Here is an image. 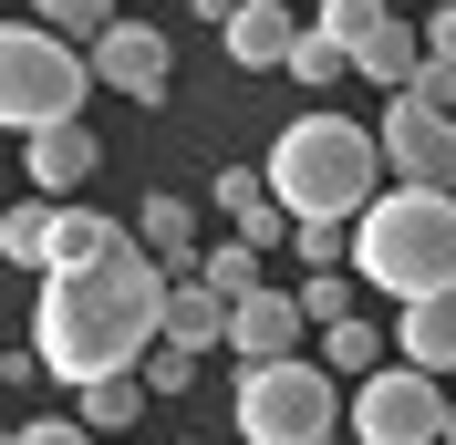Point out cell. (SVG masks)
Segmentation results:
<instances>
[{"instance_id": "1", "label": "cell", "mask_w": 456, "mask_h": 445, "mask_svg": "<svg viewBox=\"0 0 456 445\" xmlns=\"http://www.w3.org/2000/svg\"><path fill=\"white\" fill-rule=\"evenodd\" d=\"M167 290L176 279L156 270L145 249L104 259V270H53L42 301H31V352L53 384H114V373H145L156 342H167Z\"/></svg>"}, {"instance_id": "2", "label": "cell", "mask_w": 456, "mask_h": 445, "mask_svg": "<svg viewBox=\"0 0 456 445\" xmlns=\"http://www.w3.org/2000/svg\"><path fill=\"white\" fill-rule=\"evenodd\" d=\"M270 187H281V207L301 228L332 218V228H363V207L384 197V135L373 125H353V114H290L281 145H270Z\"/></svg>"}, {"instance_id": "3", "label": "cell", "mask_w": 456, "mask_h": 445, "mask_svg": "<svg viewBox=\"0 0 456 445\" xmlns=\"http://www.w3.org/2000/svg\"><path fill=\"white\" fill-rule=\"evenodd\" d=\"M353 279L395 301H446L456 290V187H384L353 228Z\"/></svg>"}, {"instance_id": "4", "label": "cell", "mask_w": 456, "mask_h": 445, "mask_svg": "<svg viewBox=\"0 0 456 445\" xmlns=\"http://www.w3.org/2000/svg\"><path fill=\"white\" fill-rule=\"evenodd\" d=\"M84 84H94V53H73L62 31H42V21L0 31V125L21 145L53 135V125H84Z\"/></svg>"}, {"instance_id": "5", "label": "cell", "mask_w": 456, "mask_h": 445, "mask_svg": "<svg viewBox=\"0 0 456 445\" xmlns=\"http://www.w3.org/2000/svg\"><path fill=\"white\" fill-rule=\"evenodd\" d=\"M332 425H353V404L332 393L322 362H249L239 373V445H332Z\"/></svg>"}, {"instance_id": "6", "label": "cell", "mask_w": 456, "mask_h": 445, "mask_svg": "<svg viewBox=\"0 0 456 445\" xmlns=\"http://www.w3.org/2000/svg\"><path fill=\"white\" fill-rule=\"evenodd\" d=\"M446 435H456V404L436 373L384 362L373 384H353V445H446Z\"/></svg>"}, {"instance_id": "7", "label": "cell", "mask_w": 456, "mask_h": 445, "mask_svg": "<svg viewBox=\"0 0 456 445\" xmlns=\"http://www.w3.org/2000/svg\"><path fill=\"white\" fill-rule=\"evenodd\" d=\"M373 135H384V166H395V187H456V114H426L415 93H395Z\"/></svg>"}, {"instance_id": "8", "label": "cell", "mask_w": 456, "mask_h": 445, "mask_svg": "<svg viewBox=\"0 0 456 445\" xmlns=\"http://www.w3.org/2000/svg\"><path fill=\"white\" fill-rule=\"evenodd\" d=\"M94 84L125 93V104H167V84H176V42H167L156 21H114L104 42H94Z\"/></svg>"}, {"instance_id": "9", "label": "cell", "mask_w": 456, "mask_h": 445, "mask_svg": "<svg viewBox=\"0 0 456 445\" xmlns=\"http://www.w3.org/2000/svg\"><path fill=\"white\" fill-rule=\"evenodd\" d=\"M301 332H312L301 290H249V301L228 311V352H239V373H249V362H301Z\"/></svg>"}, {"instance_id": "10", "label": "cell", "mask_w": 456, "mask_h": 445, "mask_svg": "<svg viewBox=\"0 0 456 445\" xmlns=\"http://www.w3.org/2000/svg\"><path fill=\"white\" fill-rule=\"evenodd\" d=\"M31 197H53V207H73V187H94V166H104V135L94 125H53V135H31Z\"/></svg>"}, {"instance_id": "11", "label": "cell", "mask_w": 456, "mask_h": 445, "mask_svg": "<svg viewBox=\"0 0 456 445\" xmlns=\"http://www.w3.org/2000/svg\"><path fill=\"white\" fill-rule=\"evenodd\" d=\"M208 197L228 207V228H239L249 249H281L290 228H301V218L281 207V187H270V166H218V187H208Z\"/></svg>"}, {"instance_id": "12", "label": "cell", "mask_w": 456, "mask_h": 445, "mask_svg": "<svg viewBox=\"0 0 456 445\" xmlns=\"http://www.w3.org/2000/svg\"><path fill=\"white\" fill-rule=\"evenodd\" d=\"M301 31H312V21H290L281 0H249V11H239V21L218 31V53L239 62V73H290V53H301Z\"/></svg>"}, {"instance_id": "13", "label": "cell", "mask_w": 456, "mask_h": 445, "mask_svg": "<svg viewBox=\"0 0 456 445\" xmlns=\"http://www.w3.org/2000/svg\"><path fill=\"white\" fill-rule=\"evenodd\" d=\"M135 249L145 259H156V270H167V279H198V207H187V197H167V187H156V197H145V207H135Z\"/></svg>"}, {"instance_id": "14", "label": "cell", "mask_w": 456, "mask_h": 445, "mask_svg": "<svg viewBox=\"0 0 456 445\" xmlns=\"http://www.w3.org/2000/svg\"><path fill=\"white\" fill-rule=\"evenodd\" d=\"M426 62H436V53H426V21H384L363 53H353V73H363V84H384V104H395V93L426 84Z\"/></svg>"}, {"instance_id": "15", "label": "cell", "mask_w": 456, "mask_h": 445, "mask_svg": "<svg viewBox=\"0 0 456 445\" xmlns=\"http://www.w3.org/2000/svg\"><path fill=\"white\" fill-rule=\"evenodd\" d=\"M395 362H415V373H436V384L456 373V290H446V301H404V321H395Z\"/></svg>"}, {"instance_id": "16", "label": "cell", "mask_w": 456, "mask_h": 445, "mask_svg": "<svg viewBox=\"0 0 456 445\" xmlns=\"http://www.w3.org/2000/svg\"><path fill=\"white\" fill-rule=\"evenodd\" d=\"M125 249H135V228H114L104 207H62L53 218V270H104V259H125Z\"/></svg>"}, {"instance_id": "17", "label": "cell", "mask_w": 456, "mask_h": 445, "mask_svg": "<svg viewBox=\"0 0 456 445\" xmlns=\"http://www.w3.org/2000/svg\"><path fill=\"white\" fill-rule=\"evenodd\" d=\"M167 342H176V352H198V362L228 342V301L208 290V279H176V290H167Z\"/></svg>"}, {"instance_id": "18", "label": "cell", "mask_w": 456, "mask_h": 445, "mask_svg": "<svg viewBox=\"0 0 456 445\" xmlns=\"http://www.w3.org/2000/svg\"><path fill=\"white\" fill-rule=\"evenodd\" d=\"M53 197H21V207H0V259H21V270H53Z\"/></svg>"}, {"instance_id": "19", "label": "cell", "mask_w": 456, "mask_h": 445, "mask_svg": "<svg viewBox=\"0 0 456 445\" xmlns=\"http://www.w3.org/2000/svg\"><path fill=\"white\" fill-rule=\"evenodd\" d=\"M73 415H84L94 435H125V425L145 415V373H114V384H84V393H73Z\"/></svg>"}, {"instance_id": "20", "label": "cell", "mask_w": 456, "mask_h": 445, "mask_svg": "<svg viewBox=\"0 0 456 445\" xmlns=\"http://www.w3.org/2000/svg\"><path fill=\"white\" fill-rule=\"evenodd\" d=\"M198 279L218 290L228 311L249 301V290H270V279H259V249H249V239H228V249H208V259H198Z\"/></svg>"}, {"instance_id": "21", "label": "cell", "mask_w": 456, "mask_h": 445, "mask_svg": "<svg viewBox=\"0 0 456 445\" xmlns=\"http://www.w3.org/2000/svg\"><path fill=\"white\" fill-rule=\"evenodd\" d=\"M342 73H353V53H342V42H332V31H301V53H290V84H312V93H332L342 84Z\"/></svg>"}, {"instance_id": "22", "label": "cell", "mask_w": 456, "mask_h": 445, "mask_svg": "<svg viewBox=\"0 0 456 445\" xmlns=\"http://www.w3.org/2000/svg\"><path fill=\"white\" fill-rule=\"evenodd\" d=\"M290 259H301V270H353V228H332V218H312V228H290Z\"/></svg>"}, {"instance_id": "23", "label": "cell", "mask_w": 456, "mask_h": 445, "mask_svg": "<svg viewBox=\"0 0 456 445\" xmlns=\"http://www.w3.org/2000/svg\"><path fill=\"white\" fill-rule=\"evenodd\" d=\"M384 21H395L384 0H322V31H332L342 53H363V42H373V31H384Z\"/></svg>"}, {"instance_id": "24", "label": "cell", "mask_w": 456, "mask_h": 445, "mask_svg": "<svg viewBox=\"0 0 456 445\" xmlns=\"http://www.w3.org/2000/svg\"><path fill=\"white\" fill-rule=\"evenodd\" d=\"M353 290H363L353 270H322V279H301V311H312L322 332H332V321H363V311H353Z\"/></svg>"}, {"instance_id": "25", "label": "cell", "mask_w": 456, "mask_h": 445, "mask_svg": "<svg viewBox=\"0 0 456 445\" xmlns=\"http://www.w3.org/2000/svg\"><path fill=\"white\" fill-rule=\"evenodd\" d=\"M332 373H384V332H373V321H332Z\"/></svg>"}, {"instance_id": "26", "label": "cell", "mask_w": 456, "mask_h": 445, "mask_svg": "<svg viewBox=\"0 0 456 445\" xmlns=\"http://www.w3.org/2000/svg\"><path fill=\"white\" fill-rule=\"evenodd\" d=\"M31 21H42V31H94V42H104L114 0H31Z\"/></svg>"}, {"instance_id": "27", "label": "cell", "mask_w": 456, "mask_h": 445, "mask_svg": "<svg viewBox=\"0 0 456 445\" xmlns=\"http://www.w3.org/2000/svg\"><path fill=\"white\" fill-rule=\"evenodd\" d=\"M187 384H198V352L156 342V362H145V393H187Z\"/></svg>"}, {"instance_id": "28", "label": "cell", "mask_w": 456, "mask_h": 445, "mask_svg": "<svg viewBox=\"0 0 456 445\" xmlns=\"http://www.w3.org/2000/svg\"><path fill=\"white\" fill-rule=\"evenodd\" d=\"M94 425L84 415H31V425H11V445H84Z\"/></svg>"}, {"instance_id": "29", "label": "cell", "mask_w": 456, "mask_h": 445, "mask_svg": "<svg viewBox=\"0 0 456 445\" xmlns=\"http://www.w3.org/2000/svg\"><path fill=\"white\" fill-rule=\"evenodd\" d=\"M426 53L456 62V0H436V11H426Z\"/></svg>"}, {"instance_id": "30", "label": "cell", "mask_w": 456, "mask_h": 445, "mask_svg": "<svg viewBox=\"0 0 456 445\" xmlns=\"http://www.w3.org/2000/svg\"><path fill=\"white\" fill-rule=\"evenodd\" d=\"M187 11H198V21H218V31H228V21H239V11H249V0H187Z\"/></svg>"}, {"instance_id": "31", "label": "cell", "mask_w": 456, "mask_h": 445, "mask_svg": "<svg viewBox=\"0 0 456 445\" xmlns=\"http://www.w3.org/2000/svg\"><path fill=\"white\" fill-rule=\"evenodd\" d=\"M384 11H395V21H426V11H436V0H384Z\"/></svg>"}, {"instance_id": "32", "label": "cell", "mask_w": 456, "mask_h": 445, "mask_svg": "<svg viewBox=\"0 0 456 445\" xmlns=\"http://www.w3.org/2000/svg\"><path fill=\"white\" fill-rule=\"evenodd\" d=\"M446 445H456V435H446Z\"/></svg>"}]
</instances>
